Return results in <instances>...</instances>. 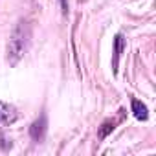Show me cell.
<instances>
[{
  "label": "cell",
  "mask_w": 156,
  "mask_h": 156,
  "mask_svg": "<svg viewBox=\"0 0 156 156\" xmlns=\"http://www.w3.org/2000/svg\"><path fill=\"white\" fill-rule=\"evenodd\" d=\"M28 44H30V30H28V26L24 24V22H20L15 30H13V33H11V37H9V42H8V53H6V57H8V62L9 64H17L22 57H24V53H26V50H28Z\"/></svg>",
  "instance_id": "1"
},
{
  "label": "cell",
  "mask_w": 156,
  "mask_h": 156,
  "mask_svg": "<svg viewBox=\"0 0 156 156\" xmlns=\"http://www.w3.org/2000/svg\"><path fill=\"white\" fill-rule=\"evenodd\" d=\"M17 118H19V112L13 105L0 101V125H4V127L13 125L17 121Z\"/></svg>",
  "instance_id": "2"
},
{
  "label": "cell",
  "mask_w": 156,
  "mask_h": 156,
  "mask_svg": "<svg viewBox=\"0 0 156 156\" xmlns=\"http://www.w3.org/2000/svg\"><path fill=\"white\" fill-rule=\"evenodd\" d=\"M46 129H48V119H46V114H41L39 119H35L30 127V136L33 141H41L46 134Z\"/></svg>",
  "instance_id": "3"
},
{
  "label": "cell",
  "mask_w": 156,
  "mask_h": 156,
  "mask_svg": "<svg viewBox=\"0 0 156 156\" xmlns=\"http://www.w3.org/2000/svg\"><path fill=\"white\" fill-rule=\"evenodd\" d=\"M116 123H118L116 119H107V121H105V123L99 127V130H98V138H99V140L107 138V136H108V134H110V132L116 129Z\"/></svg>",
  "instance_id": "6"
},
{
  "label": "cell",
  "mask_w": 156,
  "mask_h": 156,
  "mask_svg": "<svg viewBox=\"0 0 156 156\" xmlns=\"http://www.w3.org/2000/svg\"><path fill=\"white\" fill-rule=\"evenodd\" d=\"M61 2V9H62V15H68V0H59Z\"/></svg>",
  "instance_id": "7"
},
{
  "label": "cell",
  "mask_w": 156,
  "mask_h": 156,
  "mask_svg": "<svg viewBox=\"0 0 156 156\" xmlns=\"http://www.w3.org/2000/svg\"><path fill=\"white\" fill-rule=\"evenodd\" d=\"M123 50H125V39H123V35H116V39H114V72H118V64H119V57H121V53H123Z\"/></svg>",
  "instance_id": "5"
},
{
  "label": "cell",
  "mask_w": 156,
  "mask_h": 156,
  "mask_svg": "<svg viewBox=\"0 0 156 156\" xmlns=\"http://www.w3.org/2000/svg\"><path fill=\"white\" fill-rule=\"evenodd\" d=\"M132 114L136 119L140 121H147L149 119V108L145 103H141L140 99H132Z\"/></svg>",
  "instance_id": "4"
}]
</instances>
